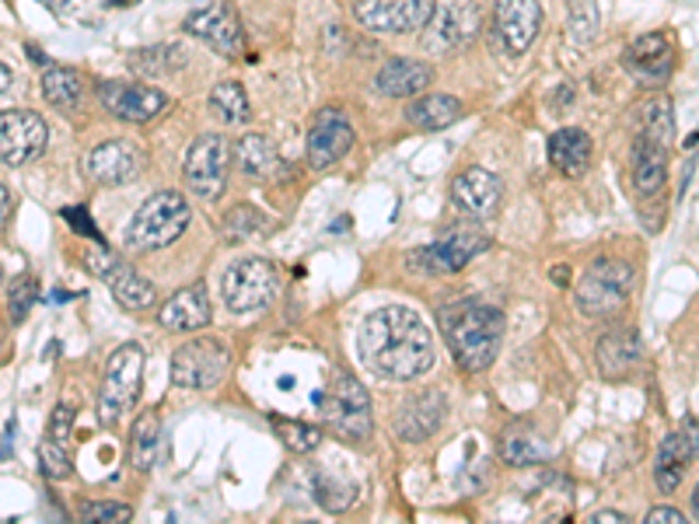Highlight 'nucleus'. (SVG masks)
Here are the masks:
<instances>
[{
	"label": "nucleus",
	"mask_w": 699,
	"mask_h": 524,
	"mask_svg": "<svg viewBox=\"0 0 699 524\" xmlns=\"http://www.w3.org/2000/svg\"><path fill=\"white\" fill-rule=\"evenodd\" d=\"M437 322L462 371L480 374L493 367L504 343V311L486 301H455L437 311Z\"/></svg>",
	"instance_id": "f03ea898"
},
{
	"label": "nucleus",
	"mask_w": 699,
	"mask_h": 524,
	"mask_svg": "<svg viewBox=\"0 0 699 524\" xmlns=\"http://www.w3.org/2000/svg\"><path fill=\"white\" fill-rule=\"evenodd\" d=\"M81 78L67 67L43 70V95L53 109H78L81 105Z\"/></svg>",
	"instance_id": "72a5a7b5"
},
{
	"label": "nucleus",
	"mask_w": 699,
	"mask_h": 524,
	"mask_svg": "<svg viewBox=\"0 0 699 524\" xmlns=\"http://www.w3.org/2000/svg\"><path fill=\"white\" fill-rule=\"evenodd\" d=\"M73 420H78V413H73V406L57 402V409H53V417H49V437L60 441V444H67V441H70V430H73Z\"/></svg>",
	"instance_id": "37998d69"
},
{
	"label": "nucleus",
	"mask_w": 699,
	"mask_h": 524,
	"mask_svg": "<svg viewBox=\"0 0 699 524\" xmlns=\"http://www.w3.org/2000/svg\"><path fill=\"white\" fill-rule=\"evenodd\" d=\"M483 29L480 0H437L431 22L423 25V46L434 53H455L469 46Z\"/></svg>",
	"instance_id": "6e6552de"
},
{
	"label": "nucleus",
	"mask_w": 699,
	"mask_h": 524,
	"mask_svg": "<svg viewBox=\"0 0 699 524\" xmlns=\"http://www.w3.org/2000/svg\"><path fill=\"white\" fill-rule=\"evenodd\" d=\"M437 0H357L354 14L367 32L402 35L431 22Z\"/></svg>",
	"instance_id": "ddd939ff"
},
{
	"label": "nucleus",
	"mask_w": 699,
	"mask_h": 524,
	"mask_svg": "<svg viewBox=\"0 0 699 524\" xmlns=\"http://www.w3.org/2000/svg\"><path fill=\"white\" fill-rule=\"evenodd\" d=\"M277 266L266 259H242L225 273L220 280V291H225V305L238 315L245 311H260L266 308L273 297H277Z\"/></svg>",
	"instance_id": "1a4fd4ad"
},
{
	"label": "nucleus",
	"mask_w": 699,
	"mask_h": 524,
	"mask_svg": "<svg viewBox=\"0 0 699 524\" xmlns=\"http://www.w3.org/2000/svg\"><path fill=\"white\" fill-rule=\"evenodd\" d=\"M668 182V147L637 137L633 144V190L640 196H657Z\"/></svg>",
	"instance_id": "393cba45"
},
{
	"label": "nucleus",
	"mask_w": 699,
	"mask_h": 524,
	"mask_svg": "<svg viewBox=\"0 0 699 524\" xmlns=\"http://www.w3.org/2000/svg\"><path fill=\"white\" fill-rule=\"evenodd\" d=\"M49 144V126L39 112H0V164L22 168L35 161Z\"/></svg>",
	"instance_id": "9b49d317"
},
{
	"label": "nucleus",
	"mask_w": 699,
	"mask_h": 524,
	"mask_svg": "<svg viewBox=\"0 0 699 524\" xmlns=\"http://www.w3.org/2000/svg\"><path fill=\"white\" fill-rule=\"evenodd\" d=\"M81 172L95 185H126L144 172V151L134 140H105L84 155Z\"/></svg>",
	"instance_id": "4468645a"
},
{
	"label": "nucleus",
	"mask_w": 699,
	"mask_h": 524,
	"mask_svg": "<svg viewBox=\"0 0 699 524\" xmlns=\"http://www.w3.org/2000/svg\"><path fill=\"white\" fill-rule=\"evenodd\" d=\"M134 511L126 508V503H113V500H95V503H84L81 508V521H102V524H119V521H130Z\"/></svg>",
	"instance_id": "79ce46f5"
},
{
	"label": "nucleus",
	"mask_w": 699,
	"mask_h": 524,
	"mask_svg": "<svg viewBox=\"0 0 699 524\" xmlns=\"http://www.w3.org/2000/svg\"><path fill=\"white\" fill-rule=\"evenodd\" d=\"M622 67L633 73V81L643 88H661L675 73V46L668 35L648 32L622 53Z\"/></svg>",
	"instance_id": "dca6fc26"
},
{
	"label": "nucleus",
	"mask_w": 699,
	"mask_h": 524,
	"mask_svg": "<svg viewBox=\"0 0 699 524\" xmlns=\"http://www.w3.org/2000/svg\"><path fill=\"white\" fill-rule=\"evenodd\" d=\"M186 32L196 35V39L210 43L220 56H228V60H238L245 49V35L242 25H238V18L231 14V8L225 4H214V8H199L186 18Z\"/></svg>",
	"instance_id": "aec40b11"
},
{
	"label": "nucleus",
	"mask_w": 699,
	"mask_h": 524,
	"mask_svg": "<svg viewBox=\"0 0 699 524\" xmlns=\"http://www.w3.org/2000/svg\"><path fill=\"white\" fill-rule=\"evenodd\" d=\"M440 423H445V396H440V391H420V396H410L392 417L396 437L410 441V444L434 437Z\"/></svg>",
	"instance_id": "412c9836"
},
{
	"label": "nucleus",
	"mask_w": 699,
	"mask_h": 524,
	"mask_svg": "<svg viewBox=\"0 0 699 524\" xmlns=\"http://www.w3.org/2000/svg\"><path fill=\"white\" fill-rule=\"evenodd\" d=\"M493 29L507 53H525L542 29V4L539 0H496Z\"/></svg>",
	"instance_id": "a211bd4d"
},
{
	"label": "nucleus",
	"mask_w": 699,
	"mask_h": 524,
	"mask_svg": "<svg viewBox=\"0 0 699 524\" xmlns=\"http://www.w3.org/2000/svg\"><path fill=\"white\" fill-rule=\"evenodd\" d=\"M689 444L683 434H668L665 441H661L657 447V465H654V482L661 493H675L678 486H683L686 479V469H689Z\"/></svg>",
	"instance_id": "cd10ccee"
},
{
	"label": "nucleus",
	"mask_w": 699,
	"mask_h": 524,
	"mask_svg": "<svg viewBox=\"0 0 699 524\" xmlns=\"http://www.w3.org/2000/svg\"><path fill=\"white\" fill-rule=\"evenodd\" d=\"M322 402V417L329 423L336 437L364 444L375 430V417H371V396L367 388L354 378V374L336 371L329 388L319 396Z\"/></svg>",
	"instance_id": "20e7f679"
},
{
	"label": "nucleus",
	"mask_w": 699,
	"mask_h": 524,
	"mask_svg": "<svg viewBox=\"0 0 699 524\" xmlns=\"http://www.w3.org/2000/svg\"><path fill=\"white\" fill-rule=\"evenodd\" d=\"M234 155H238V164H242V172H249V175H255V179L270 175L273 168L280 164L277 147H273V140L263 137V134H245L242 140H238Z\"/></svg>",
	"instance_id": "2f4dec72"
},
{
	"label": "nucleus",
	"mask_w": 699,
	"mask_h": 524,
	"mask_svg": "<svg viewBox=\"0 0 699 524\" xmlns=\"http://www.w3.org/2000/svg\"><path fill=\"white\" fill-rule=\"evenodd\" d=\"M574 43L587 46L598 35V8L595 0H570V22H566Z\"/></svg>",
	"instance_id": "4c0bfd02"
},
{
	"label": "nucleus",
	"mask_w": 699,
	"mask_h": 524,
	"mask_svg": "<svg viewBox=\"0 0 699 524\" xmlns=\"http://www.w3.org/2000/svg\"><path fill=\"white\" fill-rule=\"evenodd\" d=\"M434 81V67L423 60H410V56H399V60H389L375 78V88L389 99H416L431 88Z\"/></svg>",
	"instance_id": "5701e85b"
},
{
	"label": "nucleus",
	"mask_w": 699,
	"mask_h": 524,
	"mask_svg": "<svg viewBox=\"0 0 699 524\" xmlns=\"http://www.w3.org/2000/svg\"><path fill=\"white\" fill-rule=\"evenodd\" d=\"M8 88H11V70H8L4 64H0V95H4Z\"/></svg>",
	"instance_id": "8fccbe9b"
},
{
	"label": "nucleus",
	"mask_w": 699,
	"mask_h": 524,
	"mask_svg": "<svg viewBox=\"0 0 699 524\" xmlns=\"http://www.w3.org/2000/svg\"><path fill=\"white\" fill-rule=\"evenodd\" d=\"M592 521H598V524H622V521H630V517L619 514V511H598Z\"/></svg>",
	"instance_id": "09e8293b"
},
{
	"label": "nucleus",
	"mask_w": 699,
	"mask_h": 524,
	"mask_svg": "<svg viewBox=\"0 0 699 524\" xmlns=\"http://www.w3.org/2000/svg\"><path fill=\"white\" fill-rule=\"evenodd\" d=\"M640 364V340L633 329H616L598 343V371L601 378H622Z\"/></svg>",
	"instance_id": "a878e982"
},
{
	"label": "nucleus",
	"mask_w": 699,
	"mask_h": 524,
	"mask_svg": "<svg viewBox=\"0 0 699 524\" xmlns=\"http://www.w3.org/2000/svg\"><path fill=\"white\" fill-rule=\"evenodd\" d=\"M190 217H193V210L182 193H172V190L154 193L151 200L140 203V210L130 217V224H126L123 241L130 252L164 249L190 228Z\"/></svg>",
	"instance_id": "7ed1b4c3"
},
{
	"label": "nucleus",
	"mask_w": 699,
	"mask_h": 524,
	"mask_svg": "<svg viewBox=\"0 0 699 524\" xmlns=\"http://www.w3.org/2000/svg\"><path fill=\"white\" fill-rule=\"evenodd\" d=\"M64 220H67L70 228L78 231L81 238H88V241H102V231L95 228V220H91L88 207H67V210H64Z\"/></svg>",
	"instance_id": "c03bdc74"
},
{
	"label": "nucleus",
	"mask_w": 699,
	"mask_h": 524,
	"mask_svg": "<svg viewBox=\"0 0 699 524\" xmlns=\"http://www.w3.org/2000/svg\"><path fill=\"white\" fill-rule=\"evenodd\" d=\"M179 64H186V53L179 56V49L172 43L144 49V53H130V67L137 73H147V78H164V73H172Z\"/></svg>",
	"instance_id": "e433bc0d"
},
{
	"label": "nucleus",
	"mask_w": 699,
	"mask_h": 524,
	"mask_svg": "<svg viewBox=\"0 0 699 524\" xmlns=\"http://www.w3.org/2000/svg\"><path fill=\"white\" fill-rule=\"evenodd\" d=\"M35 301H39V284H35L32 276H18L11 291H8V315H11V322H25L28 311L35 308Z\"/></svg>",
	"instance_id": "a19ab883"
},
{
	"label": "nucleus",
	"mask_w": 699,
	"mask_h": 524,
	"mask_svg": "<svg viewBox=\"0 0 699 524\" xmlns=\"http://www.w3.org/2000/svg\"><path fill=\"white\" fill-rule=\"evenodd\" d=\"M39 472L46 479H70L73 476V465H70V452H67V444L60 441H43L39 444Z\"/></svg>",
	"instance_id": "ea45409f"
},
{
	"label": "nucleus",
	"mask_w": 699,
	"mask_h": 524,
	"mask_svg": "<svg viewBox=\"0 0 699 524\" xmlns=\"http://www.w3.org/2000/svg\"><path fill=\"white\" fill-rule=\"evenodd\" d=\"M210 109L217 112L225 123H249L252 109H249V95L238 81H225L210 91Z\"/></svg>",
	"instance_id": "f704fd0d"
},
{
	"label": "nucleus",
	"mask_w": 699,
	"mask_h": 524,
	"mask_svg": "<svg viewBox=\"0 0 699 524\" xmlns=\"http://www.w3.org/2000/svg\"><path fill=\"white\" fill-rule=\"evenodd\" d=\"M683 521H686V514L675 508H654L648 514V524H683Z\"/></svg>",
	"instance_id": "49530a36"
},
{
	"label": "nucleus",
	"mask_w": 699,
	"mask_h": 524,
	"mask_svg": "<svg viewBox=\"0 0 699 524\" xmlns=\"http://www.w3.org/2000/svg\"><path fill=\"white\" fill-rule=\"evenodd\" d=\"M277 434L284 437V444L294 455H308L322 444V426H311V423H301V420H294V423L277 420Z\"/></svg>",
	"instance_id": "58836bf2"
},
{
	"label": "nucleus",
	"mask_w": 699,
	"mask_h": 524,
	"mask_svg": "<svg viewBox=\"0 0 699 524\" xmlns=\"http://www.w3.org/2000/svg\"><path fill=\"white\" fill-rule=\"evenodd\" d=\"M0 346H4V326H0Z\"/></svg>",
	"instance_id": "603ef678"
},
{
	"label": "nucleus",
	"mask_w": 699,
	"mask_h": 524,
	"mask_svg": "<svg viewBox=\"0 0 699 524\" xmlns=\"http://www.w3.org/2000/svg\"><path fill=\"white\" fill-rule=\"evenodd\" d=\"M501 458L507 465H542L549 458V447L525 426H511L501 437Z\"/></svg>",
	"instance_id": "473e14b6"
},
{
	"label": "nucleus",
	"mask_w": 699,
	"mask_h": 524,
	"mask_svg": "<svg viewBox=\"0 0 699 524\" xmlns=\"http://www.w3.org/2000/svg\"><path fill=\"white\" fill-rule=\"evenodd\" d=\"M451 200L462 214H469L475 220H486L501 210L504 182L493 172H486V168H466V172H458L451 179Z\"/></svg>",
	"instance_id": "6ab92c4d"
},
{
	"label": "nucleus",
	"mask_w": 699,
	"mask_h": 524,
	"mask_svg": "<svg viewBox=\"0 0 699 524\" xmlns=\"http://www.w3.org/2000/svg\"><path fill=\"white\" fill-rule=\"evenodd\" d=\"M105 284L113 287V297L126 308V311H144L154 305V284L147 276H140L134 266H126V262H116L113 270L105 273Z\"/></svg>",
	"instance_id": "bb28decb"
},
{
	"label": "nucleus",
	"mask_w": 699,
	"mask_h": 524,
	"mask_svg": "<svg viewBox=\"0 0 699 524\" xmlns=\"http://www.w3.org/2000/svg\"><path fill=\"white\" fill-rule=\"evenodd\" d=\"M354 140H357L354 123H350L340 109H322L316 116V123H311V129H308V164L311 168L336 164L340 158L350 155Z\"/></svg>",
	"instance_id": "f3484780"
},
{
	"label": "nucleus",
	"mask_w": 699,
	"mask_h": 524,
	"mask_svg": "<svg viewBox=\"0 0 699 524\" xmlns=\"http://www.w3.org/2000/svg\"><path fill=\"white\" fill-rule=\"evenodd\" d=\"M8 214H11V193L4 190V185H0V231H4Z\"/></svg>",
	"instance_id": "de8ad7c7"
},
{
	"label": "nucleus",
	"mask_w": 699,
	"mask_h": 524,
	"mask_svg": "<svg viewBox=\"0 0 699 524\" xmlns=\"http://www.w3.org/2000/svg\"><path fill=\"white\" fill-rule=\"evenodd\" d=\"M210 297L204 284H193V287H182L175 291L169 301L161 305L158 311V322L164 329H175V332H196L210 326Z\"/></svg>",
	"instance_id": "4be33fe9"
},
{
	"label": "nucleus",
	"mask_w": 699,
	"mask_h": 524,
	"mask_svg": "<svg viewBox=\"0 0 699 524\" xmlns=\"http://www.w3.org/2000/svg\"><path fill=\"white\" fill-rule=\"evenodd\" d=\"M161 458V417L154 409H144L130 430V462L137 472H151Z\"/></svg>",
	"instance_id": "c85d7f7f"
},
{
	"label": "nucleus",
	"mask_w": 699,
	"mask_h": 524,
	"mask_svg": "<svg viewBox=\"0 0 699 524\" xmlns=\"http://www.w3.org/2000/svg\"><path fill=\"white\" fill-rule=\"evenodd\" d=\"M633 266L622 259H595L592 270L581 276V284L574 291L577 308L592 318H612L627 308L633 294Z\"/></svg>",
	"instance_id": "39448f33"
},
{
	"label": "nucleus",
	"mask_w": 699,
	"mask_h": 524,
	"mask_svg": "<svg viewBox=\"0 0 699 524\" xmlns=\"http://www.w3.org/2000/svg\"><path fill=\"white\" fill-rule=\"evenodd\" d=\"M231 158H234V147L220 134L196 137L186 151V161H182V179H186L190 193H196L199 200H217L225 193Z\"/></svg>",
	"instance_id": "0eeeda50"
},
{
	"label": "nucleus",
	"mask_w": 699,
	"mask_h": 524,
	"mask_svg": "<svg viewBox=\"0 0 699 524\" xmlns=\"http://www.w3.org/2000/svg\"><path fill=\"white\" fill-rule=\"evenodd\" d=\"M549 161L566 179H581L592 168V137L577 126H563L549 137Z\"/></svg>",
	"instance_id": "b1692460"
},
{
	"label": "nucleus",
	"mask_w": 699,
	"mask_h": 524,
	"mask_svg": "<svg viewBox=\"0 0 699 524\" xmlns=\"http://www.w3.org/2000/svg\"><path fill=\"white\" fill-rule=\"evenodd\" d=\"M99 102L108 116H116L123 123H151L169 109V95H164V91L140 81H102Z\"/></svg>",
	"instance_id": "f8f14e48"
},
{
	"label": "nucleus",
	"mask_w": 699,
	"mask_h": 524,
	"mask_svg": "<svg viewBox=\"0 0 699 524\" xmlns=\"http://www.w3.org/2000/svg\"><path fill=\"white\" fill-rule=\"evenodd\" d=\"M228 374V346L220 340H193L175 350L172 357V381L179 388L210 391L225 381Z\"/></svg>",
	"instance_id": "9d476101"
},
{
	"label": "nucleus",
	"mask_w": 699,
	"mask_h": 524,
	"mask_svg": "<svg viewBox=\"0 0 699 524\" xmlns=\"http://www.w3.org/2000/svg\"><path fill=\"white\" fill-rule=\"evenodd\" d=\"M462 119V102L455 95H423L406 105V123L416 129H448Z\"/></svg>",
	"instance_id": "c756f323"
},
{
	"label": "nucleus",
	"mask_w": 699,
	"mask_h": 524,
	"mask_svg": "<svg viewBox=\"0 0 699 524\" xmlns=\"http://www.w3.org/2000/svg\"><path fill=\"white\" fill-rule=\"evenodd\" d=\"M357 350L364 367L385 381H413L437 361L434 335L413 308H378L364 318L357 332Z\"/></svg>",
	"instance_id": "f257e3e1"
},
{
	"label": "nucleus",
	"mask_w": 699,
	"mask_h": 524,
	"mask_svg": "<svg viewBox=\"0 0 699 524\" xmlns=\"http://www.w3.org/2000/svg\"><path fill=\"white\" fill-rule=\"evenodd\" d=\"M486 249H490V238L483 231L451 228V231L440 235L431 249L416 252L413 262H420V273H458Z\"/></svg>",
	"instance_id": "2eb2a0df"
},
{
	"label": "nucleus",
	"mask_w": 699,
	"mask_h": 524,
	"mask_svg": "<svg viewBox=\"0 0 699 524\" xmlns=\"http://www.w3.org/2000/svg\"><path fill=\"white\" fill-rule=\"evenodd\" d=\"M140 378H144V350L137 343H123L105 364V378L99 388V423L116 426L126 409L137 406L140 396Z\"/></svg>",
	"instance_id": "423d86ee"
},
{
	"label": "nucleus",
	"mask_w": 699,
	"mask_h": 524,
	"mask_svg": "<svg viewBox=\"0 0 699 524\" xmlns=\"http://www.w3.org/2000/svg\"><path fill=\"white\" fill-rule=\"evenodd\" d=\"M640 137L651 140L657 147H672L675 140V109L665 95H654L643 105V116H640Z\"/></svg>",
	"instance_id": "7c9ffc66"
},
{
	"label": "nucleus",
	"mask_w": 699,
	"mask_h": 524,
	"mask_svg": "<svg viewBox=\"0 0 699 524\" xmlns=\"http://www.w3.org/2000/svg\"><path fill=\"white\" fill-rule=\"evenodd\" d=\"M692 514H696V521H699V482H696V493H692Z\"/></svg>",
	"instance_id": "3c124183"
},
{
	"label": "nucleus",
	"mask_w": 699,
	"mask_h": 524,
	"mask_svg": "<svg viewBox=\"0 0 699 524\" xmlns=\"http://www.w3.org/2000/svg\"><path fill=\"white\" fill-rule=\"evenodd\" d=\"M316 500L329 514H343L357 500V486L333 472H316Z\"/></svg>",
	"instance_id": "c9c22d12"
},
{
	"label": "nucleus",
	"mask_w": 699,
	"mask_h": 524,
	"mask_svg": "<svg viewBox=\"0 0 699 524\" xmlns=\"http://www.w3.org/2000/svg\"><path fill=\"white\" fill-rule=\"evenodd\" d=\"M678 434L686 437V444H689V455H692V458H699V420L686 417V420H683V430H678Z\"/></svg>",
	"instance_id": "a18cd8bd"
}]
</instances>
